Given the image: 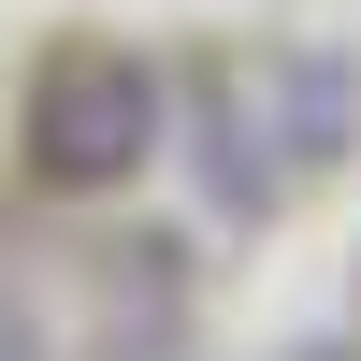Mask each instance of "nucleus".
<instances>
[{
    "mask_svg": "<svg viewBox=\"0 0 361 361\" xmlns=\"http://www.w3.org/2000/svg\"><path fill=\"white\" fill-rule=\"evenodd\" d=\"M246 102H260V130H275V159H289V188H304L318 159L361 130V73L347 58H318V44H289V58H260L246 73Z\"/></svg>",
    "mask_w": 361,
    "mask_h": 361,
    "instance_id": "obj_2",
    "label": "nucleus"
},
{
    "mask_svg": "<svg viewBox=\"0 0 361 361\" xmlns=\"http://www.w3.org/2000/svg\"><path fill=\"white\" fill-rule=\"evenodd\" d=\"M202 202L217 217H275L289 202V159H275V130H260L246 87H202Z\"/></svg>",
    "mask_w": 361,
    "mask_h": 361,
    "instance_id": "obj_3",
    "label": "nucleus"
},
{
    "mask_svg": "<svg viewBox=\"0 0 361 361\" xmlns=\"http://www.w3.org/2000/svg\"><path fill=\"white\" fill-rule=\"evenodd\" d=\"M289 361H361V347H289Z\"/></svg>",
    "mask_w": 361,
    "mask_h": 361,
    "instance_id": "obj_4",
    "label": "nucleus"
},
{
    "mask_svg": "<svg viewBox=\"0 0 361 361\" xmlns=\"http://www.w3.org/2000/svg\"><path fill=\"white\" fill-rule=\"evenodd\" d=\"M159 159V73L130 44H58L29 73V173L44 188H116Z\"/></svg>",
    "mask_w": 361,
    "mask_h": 361,
    "instance_id": "obj_1",
    "label": "nucleus"
}]
</instances>
